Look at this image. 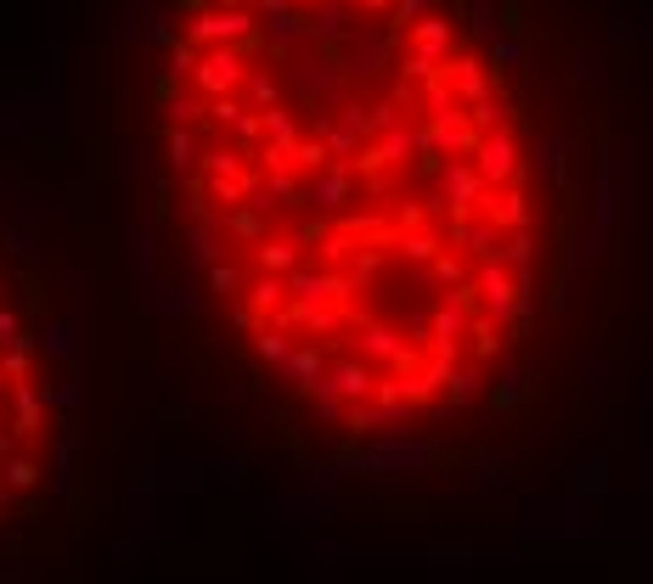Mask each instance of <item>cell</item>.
Here are the masks:
<instances>
[{"label": "cell", "instance_id": "cell-1", "mask_svg": "<svg viewBox=\"0 0 653 584\" xmlns=\"http://www.w3.org/2000/svg\"><path fill=\"white\" fill-rule=\"evenodd\" d=\"M7 483H18V490H29V483H34V467H29V461H12V467H7Z\"/></svg>", "mask_w": 653, "mask_h": 584}]
</instances>
